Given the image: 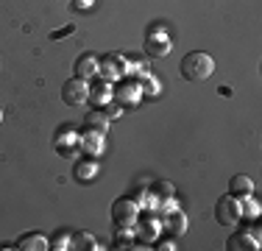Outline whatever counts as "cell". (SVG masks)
Masks as SVG:
<instances>
[{
    "mask_svg": "<svg viewBox=\"0 0 262 251\" xmlns=\"http://www.w3.org/2000/svg\"><path fill=\"white\" fill-rule=\"evenodd\" d=\"M61 100H64L67 106H84L90 103V81L84 78H70L64 81V87H61Z\"/></svg>",
    "mask_w": 262,
    "mask_h": 251,
    "instance_id": "8992f818",
    "label": "cell"
},
{
    "mask_svg": "<svg viewBox=\"0 0 262 251\" xmlns=\"http://www.w3.org/2000/svg\"><path fill=\"white\" fill-rule=\"evenodd\" d=\"M53 148L59 156H73L78 151V131L73 126H61L53 137Z\"/></svg>",
    "mask_w": 262,
    "mask_h": 251,
    "instance_id": "30bf717a",
    "label": "cell"
},
{
    "mask_svg": "<svg viewBox=\"0 0 262 251\" xmlns=\"http://www.w3.org/2000/svg\"><path fill=\"white\" fill-rule=\"evenodd\" d=\"M215 221L221 226H237L240 223V201L234 196H221L215 204Z\"/></svg>",
    "mask_w": 262,
    "mask_h": 251,
    "instance_id": "52a82bcc",
    "label": "cell"
},
{
    "mask_svg": "<svg viewBox=\"0 0 262 251\" xmlns=\"http://www.w3.org/2000/svg\"><path fill=\"white\" fill-rule=\"evenodd\" d=\"M259 246H262L259 226H243V229L234 232L226 243L229 251H259Z\"/></svg>",
    "mask_w": 262,
    "mask_h": 251,
    "instance_id": "277c9868",
    "label": "cell"
},
{
    "mask_svg": "<svg viewBox=\"0 0 262 251\" xmlns=\"http://www.w3.org/2000/svg\"><path fill=\"white\" fill-rule=\"evenodd\" d=\"M84 126H86V129H92V131H101V134H106V131H109V117H106V112L101 109V106H95L92 112H86Z\"/></svg>",
    "mask_w": 262,
    "mask_h": 251,
    "instance_id": "ac0fdd59",
    "label": "cell"
},
{
    "mask_svg": "<svg viewBox=\"0 0 262 251\" xmlns=\"http://www.w3.org/2000/svg\"><path fill=\"white\" fill-rule=\"evenodd\" d=\"M251 193H254V181L248 179L246 173H237L229 179V196L243 198V196H251Z\"/></svg>",
    "mask_w": 262,
    "mask_h": 251,
    "instance_id": "e0dca14e",
    "label": "cell"
},
{
    "mask_svg": "<svg viewBox=\"0 0 262 251\" xmlns=\"http://www.w3.org/2000/svg\"><path fill=\"white\" fill-rule=\"evenodd\" d=\"M140 90H142V98H157L159 92H162V81L159 78H154L151 73H145V75H140Z\"/></svg>",
    "mask_w": 262,
    "mask_h": 251,
    "instance_id": "ffe728a7",
    "label": "cell"
},
{
    "mask_svg": "<svg viewBox=\"0 0 262 251\" xmlns=\"http://www.w3.org/2000/svg\"><path fill=\"white\" fill-rule=\"evenodd\" d=\"M14 246L23 248V251H45V248H51V237L42 235V232H28V235H23Z\"/></svg>",
    "mask_w": 262,
    "mask_h": 251,
    "instance_id": "4fadbf2b",
    "label": "cell"
},
{
    "mask_svg": "<svg viewBox=\"0 0 262 251\" xmlns=\"http://www.w3.org/2000/svg\"><path fill=\"white\" fill-rule=\"evenodd\" d=\"M73 176H76L81 184H90V181L98 176V162H95V156H84V159H78L76 168H73Z\"/></svg>",
    "mask_w": 262,
    "mask_h": 251,
    "instance_id": "5bb4252c",
    "label": "cell"
},
{
    "mask_svg": "<svg viewBox=\"0 0 262 251\" xmlns=\"http://www.w3.org/2000/svg\"><path fill=\"white\" fill-rule=\"evenodd\" d=\"M162 232H165L167 237H182L184 232H187V215L182 210H173V212H167V215H162Z\"/></svg>",
    "mask_w": 262,
    "mask_h": 251,
    "instance_id": "8fae6325",
    "label": "cell"
},
{
    "mask_svg": "<svg viewBox=\"0 0 262 251\" xmlns=\"http://www.w3.org/2000/svg\"><path fill=\"white\" fill-rule=\"evenodd\" d=\"M78 151H84V156H101L103 134L101 131H92V129H84L78 134Z\"/></svg>",
    "mask_w": 262,
    "mask_h": 251,
    "instance_id": "7c38bea8",
    "label": "cell"
},
{
    "mask_svg": "<svg viewBox=\"0 0 262 251\" xmlns=\"http://www.w3.org/2000/svg\"><path fill=\"white\" fill-rule=\"evenodd\" d=\"M215 73V59L204 50H190L182 59V75L187 81H207Z\"/></svg>",
    "mask_w": 262,
    "mask_h": 251,
    "instance_id": "6da1fadb",
    "label": "cell"
},
{
    "mask_svg": "<svg viewBox=\"0 0 262 251\" xmlns=\"http://www.w3.org/2000/svg\"><path fill=\"white\" fill-rule=\"evenodd\" d=\"M170 36H167V31L162 28V25H154V28H148V36H145V53L148 56H157V59H162V56L170 53Z\"/></svg>",
    "mask_w": 262,
    "mask_h": 251,
    "instance_id": "ba28073f",
    "label": "cell"
},
{
    "mask_svg": "<svg viewBox=\"0 0 262 251\" xmlns=\"http://www.w3.org/2000/svg\"><path fill=\"white\" fill-rule=\"evenodd\" d=\"M112 98H115L117 103H123V106H137V103L142 100L140 81H137V78H128V75H123V81L115 87V92H112Z\"/></svg>",
    "mask_w": 262,
    "mask_h": 251,
    "instance_id": "9c48e42d",
    "label": "cell"
},
{
    "mask_svg": "<svg viewBox=\"0 0 262 251\" xmlns=\"http://www.w3.org/2000/svg\"><path fill=\"white\" fill-rule=\"evenodd\" d=\"M51 248L53 251H64V248H73V235L70 232H56V235L51 237Z\"/></svg>",
    "mask_w": 262,
    "mask_h": 251,
    "instance_id": "7402d4cb",
    "label": "cell"
},
{
    "mask_svg": "<svg viewBox=\"0 0 262 251\" xmlns=\"http://www.w3.org/2000/svg\"><path fill=\"white\" fill-rule=\"evenodd\" d=\"M137 215H140V204L134 198H117L112 204V221H115L117 229H134Z\"/></svg>",
    "mask_w": 262,
    "mask_h": 251,
    "instance_id": "3957f363",
    "label": "cell"
},
{
    "mask_svg": "<svg viewBox=\"0 0 262 251\" xmlns=\"http://www.w3.org/2000/svg\"><path fill=\"white\" fill-rule=\"evenodd\" d=\"M101 109L106 112V117H109V120H117V117L123 115V109H126V106H123V103H117V100H109V103H103Z\"/></svg>",
    "mask_w": 262,
    "mask_h": 251,
    "instance_id": "603a6c76",
    "label": "cell"
},
{
    "mask_svg": "<svg viewBox=\"0 0 262 251\" xmlns=\"http://www.w3.org/2000/svg\"><path fill=\"white\" fill-rule=\"evenodd\" d=\"M70 34H76V25H64V28L53 31V34H51V39H61V36H70Z\"/></svg>",
    "mask_w": 262,
    "mask_h": 251,
    "instance_id": "cb8c5ba5",
    "label": "cell"
},
{
    "mask_svg": "<svg viewBox=\"0 0 262 251\" xmlns=\"http://www.w3.org/2000/svg\"><path fill=\"white\" fill-rule=\"evenodd\" d=\"M162 232V215H157V210H140L137 215V223H134V235L140 243H154L157 235Z\"/></svg>",
    "mask_w": 262,
    "mask_h": 251,
    "instance_id": "7a4b0ae2",
    "label": "cell"
},
{
    "mask_svg": "<svg viewBox=\"0 0 262 251\" xmlns=\"http://www.w3.org/2000/svg\"><path fill=\"white\" fill-rule=\"evenodd\" d=\"M157 248L159 251H173V248H176V240H173V237H165V240L157 243Z\"/></svg>",
    "mask_w": 262,
    "mask_h": 251,
    "instance_id": "484cf974",
    "label": "cell"
},
{
    "mask_svg": "<svg viewBox=\"0 0 262 251\" xmlns=\"http://www.w3.org/2000/svg\"><path fill=\"white\" fill-rule=\"evenodd\" d=\"M76 75L78 78H84V81H92L98 75V56L95 53H84V56H78V61H76Z\"/></svg>",
    "mask_w": 262,
    "mask_h": 251,
    "instance_id": "9a60e30c",
    "label": "cell"
},
{
    "mask_svg": "<svg viewBox=\"0 0 262 251\" xmlns=\"http://www.w3.org/2000/svg\"><path fill=\"white\" fill-rule=\"evenodd\" d=\"M70 3H73V9H76V11H86V9L95 6V0H70Z\"/></svg>",
    "mask_w": 262,
    "mask_h": 251,
    "instance_id": "d4e9b609",
    "label": "cell"
},
{
    "mask_svg": "<svg viewBox=\"0 0 262 251\" xmlns=\"http://www.w3.org/2000/svg\"><path fill=\"white\" fill-rule=\"evenodd\" d=\"M0 123H3V109H0Z\"/></svg>",
    "mask_w": 262,
    "mask_h": 251,
    "instance_id": "4316f807",
    "label": "cell"
},
{
    "mask_svg": "<svg viewBox=\"0 0 262 251\" xmlns=\"http://www.w3.org/2000/svg\"><path fill=\"white\" fill-rule=\"evenodd\" d=\"M112 92H115V87H112V81H95V84H90V103L95 106H103L112 100Z\"/></svg>",
    "mask_w": 262,
    "mask_h": 251,
    "instance_id": "2e32d148",
    "label": "cell"
},
{
    "mask_svg": "<svg viewBox=\"0 0 262 251\" xmlns=\"http://www.w3.org/2000/svg\"><path fill=\"white\" fill-rule=\"evenodd\" d=\"M73 248H81V251H98V237L90 235V232H73Z\"/></svg>",
    "mask_w": 262,
    "mask_h": 251,
    "instance_id": "44dd1931",
    "label": "cell"
},
{
    "mask_svg": "<svg viewBox=\"0 0 262 251\" xmlns=\"http://www.w3.org/2000/svg\"><path fill=\"white\" fill-rule=\"evenodd\" d=\"M98 75L103 81H120L126 75V56L123 53H106L103 59H98Z\"/></svg>",
    "mask_w": 262,
    "mask_h": 251,
    "instance_id": "5b68a950",
    "label": "cell"
},
{
    "mask_svg": "<svg viewBox=\"0 0 262 251\" xmlns=\"http://www.w3.org/2000/svg\"><path fill=\"white\" fill-rule=\"evenodd\" d=\"M240 201V221H257L259 218V201L254 198V193L251 196H243V198H237Z\"/></svg>",
    "mask_w": 262,
    "mask_h": 251,
    "instance_id": "d6986e66",
    "label": "cell"
}]
</instances>
